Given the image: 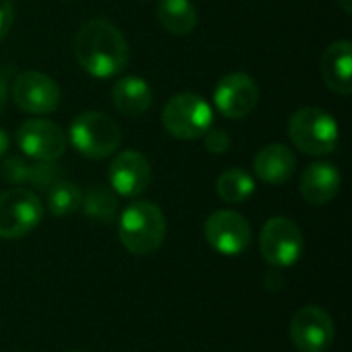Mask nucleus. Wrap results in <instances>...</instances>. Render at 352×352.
Segmentation results:
<instances>
[{"mask_svg": "<svg viewBox=\"0 0 352 352\" xmlns=\"http://www.w3.org/2000/svg\"><path fill=\"white\" fill-rule=\"evenodd\" d=\"M74 56L91 76L111 78L126 68L130 47L116 25L105 19H91L74 35Z\"/></svg>", "mask_w": 352, "mask_h": 352, "instance_id": "nucleus-1", "label": "nucleus"}, {"mask_svg": "<svg viewBox=\"0 0 352 352\" xmlns=\"http://www.w3.org/2000/svg\"><path fill=\"white\" fill-rule=\"evenodd\" d=\"M122 245L134 256L155 254L167 235V221L161 208L153 202L138 200L124 208L118 221Z\"/></svg>", "mask_w": 352, "mask_h": 352, "instance_id": "nucleus-2", "label": "nucleus"}, {"mask_svg": "<svg viewBox=\"0 0 352 352\" xmlns=\"http://www.w3.org/2000/svg\"><path fill=\"white\" fill-rule=\"evenodd\" d=\"M289 136L301 153L322 157L336 151L340 130L336 120L328 111L318 107H303L291 116Z\"/></svg>", "mask_w": 352, "mask_h": 352, "instance_id": "nucleus-3", "label": "nucleus"}, {"mask_svg": "<svg viewBox=\"0 0 352 352\" xmlns=\"http://www.w3.org/2000/svg\"><path fill=\"white\" fill-rule=\"evenodd\" d=\"M68 138L82 157L105 159L118 151L122 132L109 116L101 111H85L72 120Z\"/></svg>", "mask_w": 352, "mask_h": 352, "instance_id": "nucleus-4", "label": "nucleus"}, {"mask_svg": "<svg viewBox=\"0 0 352 352\" xmlns=\"http://www.w3.org/2000/svg\"><path fill=\"white\" fill-rule=\"evenodd\" d=\"M161 122L171 136L179 140H196L210 128L212 109L200 95L179 93L165 103Z\"/></svg>", "mask_w": 352, "mask_h": 352, "instance_id": "nucleus-5", "label": "nucleus"}, {"mask_svg": "<svg viewBox=\"0 0 352 352\" xmlns=\"http://www.w3.org/2000/svg\"><path fill=\"white\" fill-rule=\"evenodd\" d=\"M43 217L41 200L25 188H10L0 194V239H21L31 233Z\"/></svg>", "mask_w": 352, "mask_h": 352, "instance_id": "nucleus-6", "label": "nucleus"}, {"mask_svg": "<svg viewBox=\"0 0 352 352\" xmlns=\"http://www.w3.org/2000/svg\"><path fill=\"white\" fill-rule=\"evenodd\" d=\"M260 252L270 266L289 268L297 264L303 254V233L291 219L272 217L262 227Z\"/></svg>", "mask_w": 352, "mask_h": 352, "instance_id": "nucleus-7", "label": "nucleus"}, {"mask_svg": "<svg viewBox=\"0 0 352 352\" xmlns=\"http://www.w3.org/2000/svg\"><path fill=\"white\" fill-rule=\"evenodd\" d=\"M204 237L217 254L233 258L250 248L252 227L235 210H217L204 223Z\"/></svg>", "mask_w": 352, "mask_h": 352, "instance_id": "nucleus-8", "label": "nucleus"}, {"mask_svg": "<svg viewBox=\"0 0 352 352\" xmlns=\"http://www.w3.org/2000/svg\"><path fill=\"white\" fill-rule=\"evenodd\" d=\"M336 338L330 314L318 305H305L291 318V340L299 352H326Z\"/></svg>", "mask_w": 352, "mask_h": 352, "instance_id": "nucleus-9", "label": "nucleus"}, {"mask_svg": "<svg viewBox=\"0 0 352 352\" xmlns=\"http://www.w3.org/2000/svg\"><path fill=\"white\" fill-rule=\"evenodd\" d=\"M12 99L27 113H52L60 105V87L52 76L37 70H27L14 78Z\"/></svg>", "mask_w": 352, "mask_h": 352, "instance_id": "nucleus-10", "label": "nucleus"}, {"mask_svg": "<svg viewBox=\"0 0 352 352\" xmlns=\"http://www.w3.org/2000/svg\"><path fill=\"white\" fill-rule=\"evenodd\" d=\"M16 144L33 161H56L66 148V134L58 124L35 118L19 126Z\"/></svg>", "mask_w": 352, "mask_h": 352, "instance_id": "nucleus-11", "label": "nucleus"}, {"mask_svg": "<svg viewBox=\"0 0 352 352\" xmlns=\"http://www.w3.org/2000/svg\"><path fill=\"white\" fill-rule=\"evenodd\" d=\"M258 85L245 72L223 76L214 89V105L229 120H241L258 105Z\"/></svg>", "mask_w": 352, "mask_h": 352, "instance_id": "nucleus-12", "label": "nucleus"}, {"mask_svg": "<svg viewBox=\"0 0 352 352\" xmlns=\"http://www.w3.org/2000/svg\"><path fill=\"white\" fill-rule=\"evenodd\" d=\"M109 186L118 196L124 198H134L140 196L153 177L151 163L146 157L138 151H122L109 165L107 171Z\"/></svg>", "mask_w": 352, "mask_h": 352, "instance_id": "nucleus-13", "label": "nucleus"}, {"mask_svg": "<svg viewBox=\"0 0 352 352\" xmlns=\"http://www.w3.org/2000/svg\"><path fill=\"white\" fill-rule=\"evenodd\" d=\"M340 182L342 177L336 165L328 161H318V163L307 165V169L303 171L301 182H299V192L305 202L314 206H322V204L332 202L338 196Z\"/></svg>", "mask_w": 352, "mask_h": 352, "instance_id": "nucleus-14", "label": "nucleus"}, {"mask_svg": "<svg viewBox=\"0 0 352 352\" xmlns=\"http://www.w3.org/2000/svg\"><path fill=\"white\" fill-rule=\"evenodd\" d=\"M297 169V159L285 144H268L254 157V173L264 184H285L293 177Z\"/></svg>", "mask_w": 352, "mask_h": 352, "instance_id": "nucleus-15", "label": "nucleus"}, {"mask_svg": "<svg viewBox=\"0 0 352 352\" xmlns=\"http://www.w3.org/2000/svg\"><path fill=\"white\" fill-rule=\"evenodd\" d=\"M351 68H352V43L346 39L334 41L326 47L322 56V76L324 82L338 95H351Z\"/></svg>", "mask_w": 352, "mask_h": 352, "instance_id": "nucleus-16", "label": "nucleus"}, {"mask_svg": "<svg viewBox=\"0 0 352 352\" xmlns=\"http://www.w3.org/2000/svg\"><path fill=\"white\" fill-rule=\"evenodd\" d=\"M116 109L126 118H140L153 103V89L140 76H122L111 89Z\"/></svg>", "mask_w": 352, "mask_h": 352, "instance_id": "nucleus-17", "label": "nucleus"}, {"mask_svg": "<svg viewBox=\"0 0 352 352\" xmlns=\"http://www.w3.org/2000/svg\"><path fill=\"white\" fill-rule=\"evenodd\" d=\"M157 19L171 35H188L198 25V12L192 0H159Z\"/></svg>", "mask_w": 352, "mask_h": 352, "instance_id": "nucleus-18", "label": "nucleus"}, {"mask_svg": "<svg viewBox=\"0 0 352 352\" xmlns=\"http://www.w3.org/2000/svg\"><path fill=\"white\" fill-rule=\"evenodd\" d=\"M80 208L85 217L97 223H113L118 217V196L105 186H93L87 194H82Z\"/></svg>", "mask_w": 352, "mask_h": 352, "instance_id": "nucleus-19", "label": "nucleus"}, {"mask_svg": "<svg viewBox=\"0 0 352 352\" xmlns=\"http://www.w3.org/2000/svg\"><path fill=\"white\" fill-rule=\"evenodd\" d=\"M256 192V182L245 169H229L217 179V194L227 204L245 202Z\"/></svg>", "mask_w": 352, "mask_h": 352, "instance_id": "nucleus-20", "label": "nucleus"}, {"mask_svg": "<svg viewBox=\"0 0 352 352\" xmlns=\"http://www.w3.org/2000/svg\"><path fill=\"white\" fill-rule=\"evenodd\" d=\"M82 204V192L72 182H58L47 190V210L54 217H68L76 210H80Z\"/></svg>", "mask_w": 352, "mask_h": 352, "instance_id": "nucleus-21", "label": "nucleus"}, {"mask_svg": "<svg viewBox=\"0 0 352 352\" xmlns=\"http://www.w3.org/2000/svg\"><path fill=\"white\" fill-rule=\"evenodd\" d=\"M64 179V169L56 161H35L31 163V175L29 184L33 190L47 192L52 186Z\"/></svg>", "mask_w": 352, "mask_h": 352, "instance_id": "nucleus-22", "label": "nucleus"}, {"mask_svg": "<svg viewBox=\"0 0 352 352\" xmlns=\"http://www.w3.org/2000/svg\"><path fill=\"white\" fill-rule=\"evenodd\" d=\"M0 175L2 179H6L12 186H23L29 184V175H31V163L21 159V157H8L2 161L0 165Z\"/></svg>", "mask_w": 352, "mask_h": 352, "instance_id": "nucleus-23", "label": "nucleus"}, {"mask_svg": "<svg viewBox=\"0 0 352 352\" xmlns=\"http://www.w3.org/2000/svg\"><path fill=\"white\" fill-rule=\"evenodd\" d=\"M204 146L212 153V155H223L231 148V138L225 130L219 128H208L204 134Z\"/></svg>", "mask_w": 352, "mask_h": 352, "instance_id": "nucleus-24", "label": "nucleus"}, {"mask_svg": "<svg viewBox=\"0 0 352 352\" xmlns=\"http://www.w3.org/2000/svg\"><path fill=\"white\" fill-rule=\"evenodd\" d=\"M14 19V4L12 0H0V39L6 37V33L10 31Z\"/></svg>", "mask_w": 352, "mask_h": 352, "instance_id": "nucleus-25", "label": "nucleus"}, {"mask_svg": "<svg viewBox=\"0 0 352 352\" xmlns=\"http://www.w3.org/2000/svg\"><path fill=\"white\" fill-rule=\"evenodd\" d=\"M6 97H8V85H6L4 74L0 72V113H2V109L6 105Z\"/></svg>", "mask_w": 352, "mask_h": 352, "instance_id": "nucleus-26", "label": "nucleus"}, {"mask_svg": "<svg viewBox=\"0 0 352 352\" xmlns=\"http://www.w3.org/2000/svg\"><path fill=\"white\" fill-rule=\"evenodd\" d=\"M6 151H8V134L0 128V159L6 155Z\"/></svg>", "mask_w": 352, "mask_h": 352, "instance_id": "nucleus-27", "label": "nucleus"}, {"mask_svg": "<svg viewBox=\"0 0 352 352\" xmlns=\"http://www.w3.org/2000/svg\"><path fill=\"white\" fill-rule=\"evenodd\" d=\"M338 4H340V6L344 8V12H346V14H351V12H352V0H338Z\"/></svg>", "mask_w": 352, "mask_h": 352, "instance_id": "nucleus-28", "label": "nucleus"}, {"mask_svg": "<svg viewBox=\"0 0 352 352\" xmlns=\"http://www.w3.org/2000/svg\"><path fill=\"white\" fill-rule=\"evenodd\" d=\"M72 352H82V351H72Z\"/></svg>", "mask_w": 352, "mask_h": 352, "instance_id": "nucleus-29", "label": "nucleus"}]
</instances>
